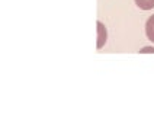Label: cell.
<instances>
[{"mask_svg": "<svg viewBox=\"0 0 154 131\" xmlns=\"http://www.w3.org/2000/svg\"><path fill=\"white\" fill-rule=\"evenodd\" d=\"M97 31H99V36H97V48H102L105 42H106V29L105 26L97 22Z\"/></svg>", "mask_w": 154, "mask_h": 131, "instance_id": "cell-1", "label": "cell"}, {"mask_svg": "<svg viewBox=\"0 0 154 131\" xmlns=\"http://www.w3.org/2000/svg\"><path fill=\"white\" fill-rule=\"evenodd\" d=\"M146 34H147V38L154 42V15L150 16V19L147 20L146 23Z\"/></svg>", "mask_w": 154, "mask_h": 131, "instance_id": "cell-2", "label": "cell"}, {"mask_svg": "<svg viewBox=\"0 0 154 131\" xmlns=\"http://www.w3.org/2000/svg\"><path fill=\"white\" fill-rule=\"evenodd\" d=\"M135 3L143 10H150L154 8V0H135Z\"/></svg>", "mask_w": 154, "mask_h": 131, "instance_id": "cell-3", "label": "cell"}]
</instances>
